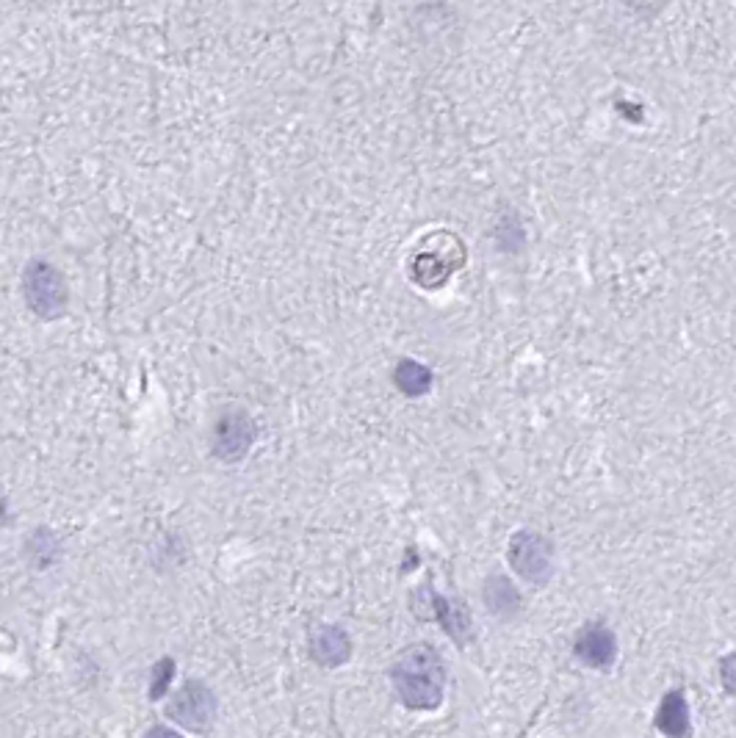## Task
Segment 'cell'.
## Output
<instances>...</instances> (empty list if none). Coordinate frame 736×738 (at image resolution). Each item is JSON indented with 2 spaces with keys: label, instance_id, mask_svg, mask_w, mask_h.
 Here are the masks:
<instances>
[{
  "label": "cell",
  "instance_id": "obj_15",
  "mask_svg": "<svg viewBox=\"0 0 736 738\" xmlns=\"http://www.w3.org/2000/svg\"><path fill=\"white\" fill-rule=\"evenodd\" d=\"M734 656H725V661H723V677H725V691L728 695H734V684H731V675H734Z\"/></svg>",
  "mask_w": 736,
  "mask_h": 738
},
{
  "label": "cell",
  "instance_id": "obj_6",
  "mask_svg": "<svg viewBox=\"0 0 736 738\" xmlns=\"http://www.w3.org/2000/svg\"><path fill=\"white\" fill-rule=\"evenodd\" d=\"M255 437H258L255 423H252V418L246 416L244 409H228L216 421L214 437H211V451L221 462H241L252 448V443H255Z\"/></svg>",
  "mask_w": 736,
  "mask_h": 738
},
{
  "label": "cell",
  "instance_id": "obj_11",
  "mask_svg": "<svg viewBox=\"0 0 736 738\" xmlns=\"http://www.w3.org/2000/svg\"><path fill=\"white\" fill-rule=\"evenodd\" d=\"M25 559L37 570L53 568L62 559V539H59V534H53L45 525L34 529L28 539H25Z\"/></svg>",
  "mask_w": 736,
  "mask_h": 738
},
{
  "label": "cell",
  "instance_id": "obj_8",
  "mask_svg": "<svg viewBox=\"0 0 736 738\" xmlns=\"http://www.w3.org/2000/svg\"><path fill=\"white\" fill-rule=\"evenodd\" d=\"M307 650L310 659L325 670H338L352 659V639L341 625L321 623L310 628L307 634Z\"/></svg>",
  "mask_w": 736,
  "mask_h": 738
},
{
  "label": "cell",
  "instance_id": "obj_5",
  "mask_svg": "<svg viewBox=\"0 0 736 738\" xmlns=\"http://www.w3.org/2000/svg\"><path fill=\"white\" fill-rule=\"evenodd\" d=\"M413 611L421 620H432V623L441 625L460 647H466L471 639V611L462 600L446 598V595L435 593L432 586H423V589L413 593Z\"/></svg>",
  "mask_w": 736,
  "mask_h": 738
},
{
  "label": "cell",
  "instance_id": "obj_13",
  "mask_svg": "<svg viewBox=\"0 0 736 738\" xmlns=\"http://www.w3.org/2000/svg\"><path fill=\"white\" fill-rule=\"evenodd\" d=\"M173 677H175V661L161 659L158 664L153 666V672H150V700H161V697L169 691Z\"/></svg>",
  "mask_w": 736,
  "mask_h": 738
},
{
  "label": "cell",
  "instance_id": "obj_3",
  "mask_svg": "<svg viewBox=\"0 0 736 738\" xmlns=\"http://www.w3.org/2000/svg\"><path fill=\"white\" fill-rule=\"evenodd\" d=\"M507 559L518 578L532 586H546L554 578V570H557L554 543L534 529H521L509 537Z\"/></svg>",
  "mask_w": 736,
  "mask_h": 738
},
{
  "label": "cell",
  "instance_id": "obj_9",
  "mask_svg": "<svg viewBox=\"0 0 736 738\" xmlns=\"http://www.w3.org/2000/svg\"><path fill=\"white\" fill-rule=\"evenodd\" d=\"M653 725L664 738H693V714L684 689H670L662 697L653 716Z\"/></svg>",
  "mask_w": 736,
  "mask_h": 738
},
{
  "label": "cell",
  "instance_id": "obj_4",
  "mask_svg": "<svg viewBox=\"0 0 736 738\" xmlns=\"http://www.w3.org/2000/svg\"><path fill=\"white\" fill-rule=\"evenodd\" d=\"M216 714H219V702H216L214 689L196 677L186 680L166 705V716L191 733H208L214 727Z\"/></svg>",
  "mask_w": 736,
  "mask_h": 738
},
{
  "label": "cell",
  "instance_id": "obj_1",
  "mask_svg": "<svg viewBox=\"0 0 736 738\" xmlns=\"http://www.w3.org/2000/svg\"><path fill=\"white\" fill-rule=\"evenodd\" d=\"M388 680L399 702L410 711H435L446 691V664L427 641L405 647L399 659L388 666Z\"/></svg>",
  "mask_w": 736,
  "mask_h": 738
},
{
  "label": "cell",
  "instance_id": "obj_2",
  "mask_svg": "<svg viewBox=\"0 0 736 738\" xmlns=\"http://www.w3.org/2000/svg\"><path fill=\"white\" fill-rule=\"evenodd\" d=\"M23 296L37 318L53 321L64 316L69 305L67 280L50 260H31L23 271Z\"/></svg>",
  "mask_w": 736,
  "mask_h": 738
},
{
  "label": "cell",
  "instance_id": "obj_10",
  "mask_svg": "<svg viewBox=\"0 0 736 738\" xmlns=\"http://www.w3.org/2000/svg\"><path fill=\"white\" fill-rule=\"evenodd\" d=\"M482 598H485V606L491 614L502 616V620H512L521 611V593L518 586L507 578V575H487L485 589H482Z\"/></svg>",
  "mask_w": 736,
  "mask_h": 738
},
{
  "label": "cell",
  "instance_id": "obj_14",
  "mask_svg": "<svg viewBox=\"0 0 736 738\" xmlns=\"http://www.w3.org/2000/svg\"><path fill=\"white\" fill-rule=\"evenodd\" d=\"M144 738H183L178 730H173V727L166 725H153L148 727V733H144Z\"/></svg>",
  "mask_w": 736,
  "mask_h": 738
},
{
  "label": "cell",
  "instance_id": "obj_7",
  "mask_svg": "<svg viewBox=\"0 0 736 738\" xmlns=\"http://www.w3.org/2000/svg\"><path fill=\"white\" fill-rule=\"evenodd\" d=\"M573 656L589 670L609 672L618 661V636L607 623H587L573 641Z\"/></svg>",
  "mask_w": 736,
  "mask_h": 738
},
{
  "label": "cell",
  "instance_id": "obj_12",
  "mask_svg": "<svg viewBox=\"0 0 736 738\" xmlns=\"http://www.w3.org/2000/svg\"><path fill=\"white\" fill-rule=\"evenodd\" d=\"M393 382H396V387H399L405 396L418 398L423 396V393H430L432 371L416 360H402L396 373H393Z\"/></svg>",
  "mask_w": 736,
  "mask_h": 738
}]
</instances>
